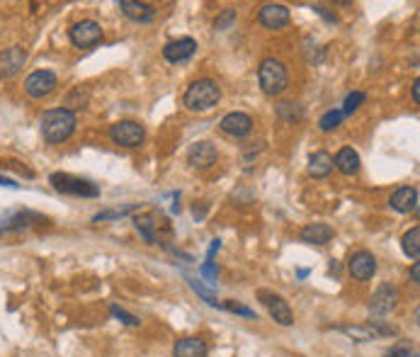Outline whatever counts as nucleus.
<instances>
[{"instance_id":"nucleus-1","label":"nucleus","mask_w":420,"mask_h":357,"mask_svg":"<svg viewBox=\"0 0 420 357\" xmlns=\"http://www.w3.org/2000/svg\"><path fill=\"white\" fill-rule=\"evenodd\" d=\"M42 136L49 144H64L66 139H71L75 131V112L68 107H59V110H47L39 122Z\"/></svg>"},{"instance_id":"nucleus-2","label":"nucleus","mask_w":420,"mask_h":357,"mask_svg":"<svg viewBox=\"0 0 420 357\" xmlns=\"http://www.w3.org/2000/svg\"><path fill=\"white\" fill-rule=\"evenodd\" d=\"M219 100H222V88H219L212 78L194 80V83L185 90V98H182L185 107H187V110H192V112L214 110V107L219 105Z\"/></svg>"},{"instance_id":"nucleus-3","label":"nucleus","mask_w":420,"mask_h":357,"mask_svg":"<svg viewBox=\"0 0 420 357\" xmlns=\"http://www.w3.org/2000/svg\"><path fill=\"white\" fill-rule=\"evenodd\" d=\"M258 83L263 88L265 95L275 98L282 95L289 88V73H287V66L277 59H265L258 68Z\"/></svg>"},{"instance_id":"nucleus-4","label":"nucleus","mask_w":420,"mask_h":357,"mask_svg":"<svg viewBox=\"0 0 420 357\" xmlns=\"http://www.w3.org/2000/svg\"><path fill=\"white\" fill-rule=\"evenodd\" d=\"M49 182L64 195H73V197H100V187L90 180H83V177L68 175V173H54L49 177Z\"/></svg>"},{"instance_id":"nucleus-5","label":"nucleus","mask_w":420,"mask_h":357,"mask_svg":"<svg viewBox=\"0 0 420 357\" xmlns=\"http://www.w3.org/2000/svg\"><path fill=\"white\" fill-rule=\"evenodd\" d=\"M143 136H146V131H143L139 122L124 119L110 126V139L115 141L117 146H124V149H136V146H141Z\"/></svg>"},{"instance_id":"nucleus-6","label":"nucleus","mask_w":420,"mask_h":357,"mask_svg":"<svg viewBox=\"0 0 420 357\" xmlns=\"http://www.w3.org/2000/svg\"><path fill=\"white\" fill-rule=\"evenodd\" d=\"M68 39H71V44L78 49L95 47V44L102 39L100 22H95V20H80V22H75L73 27L68 29Z\"/></svg>"},{"instance_id":"nucleus-7","label":"nucleus","mask_w":420,"mask_h":357,"mask_svg":"<svg viewBox=\"0 0 420 357\" xmlns=\"http://www.w3.org/2000/svg\"><path fill=\"white\" fill-rule=\"evenodd\" d=\"M56 83H59L56 73H51V71H34V73H29L27 80H24V93L34 100H42L54 93Z\"/></svg>"},{"instance_id":"nucleus-8","label":"nucleus","mask_w":420,"mask_h":357,"mask_svg":"<svg viewBox=\"0 0 420 357\" xmlns=\"http://www.w3.org/2000/svg\"><path fill=\"white\" fill-rule=\"evenodd\" d=\"M398 304V289L393 284H382L370 299V311L374 316H386L396 309Z\"/></svg>"},{"instance_id":"nucleus-9","label":"nucleus","mask_w":420,"mask_h":357,"mask_svg":"<svg viewBox=\"0 0 420 357\" xmlns=\"http://www.w3.org/2000/svg\"><path fill=\"white\" fill-rule=\"evenodd\" d=\"M258 299L265 306H268L270 316H273V319L277 321L280 326H291V323H294V316H291L289 304H287L284 299L280 297V294H273V292H265V289H260Z\"/></svg>"},{"instance_id":"nucleus-10","label":"nucleus","mask_w":420,"mask_h":357,"mask_svg":"<svg viewBox=\"0 0 420 357\" xmlns=\"http://www.w3.org/2000/svg\"><path fill=\"white\" fill-rule=\"evenodd\" d=\"M347 270L355 279L365 282V279H372L374 272H377V258L370 251H357L350 255V263H347Z\"/></svg>"},{"instance_id":"nucleus-11","label":"nucleus","mask_w":420,"mask_h":357,"mask_svg":"<svg viewBox=\"0 0 420 357\" xmlns=\"http://www.w3.org/2000/svg\"><path fill=\"white\" fill-rule=\"evenodd\" d=\"M217 146L209 144V141H197L187 153V163L192 168H197V170H207V168H212L217 163Z\"/></svg>"},{"instance_id":"nucleus-12","label":"nucleus","mask_w":420,"mask_h":357,"mask_svg":"<svg viewBox=\"0 0 420 357\" xmlns=\"http://www.w3.org/2000/svg\"><path fill=\"white\" fill-rule=\"evenodd\" d=\"M219 126H222L224 134L233 136V139H243V136H248L253 131V119L245 112H231V115L224 117Z\"/></svg>"},{"instance_id":"nucleus-13","label":"nucleus","mask_w":420,"mask_h":357,"mask_svg":"<svg viewBox=\"0 0 420 357\" xmlns=\"http://www.w3.org/2000/svg\"><path fill=\"white\" fill-rule=\"evenodd\" d=\"M258 20L263 27L268 29H282L289 24V10L284 5H277V3H270V5H263L258 13Z\"/></svg>"},{"instance_id":"nucleus-14","label":"nucleus","mask_w":420,"mask_h":357,"mask_svg":"<svg viewBox=\"0 0 420 357\" xmlns=\"http://www.w3.org/2000/svg\"><path fill=\"white\" fill-rule=\"evenodd\" d=\"M27 61V54H24L22 47H10L0 54V78H13V75L20 73V68Z\"/></svg>"},{"instance_id":"nucleus-15","label":"nucleus","mask_w":420,"mask_h":357,"mask_svg":"<svg viewBox=\"0 0 420 357\" xmlns=\"http://www.w3.org/2000/svg\"><path fill=\"white\" fill-rule=\"evenodd\" d=\"M194 51H197V42L189 37H182V39H175V42H168L166 47H163V56H166V61H171V64H180V61L192 59Z\"/></svg>"},{"instance_id":"nucleus-16","label":"nucleus","mask_w":420,"mask_h":357,"mask_svg":"<svg viewBox=\"0 0 420 357\" xmlns=\"http://www.w3.org/2000/svg\"><path fill=\"white\" fill-rule=\"evenodd\" d=\"M360 166H362L360 153L352 149V146H342V149L335 153V158H333V168H338L342 175H357Z\"/></svg>"},{"instance_id":"nucleus-17","label":"nucleus","mask_w":420,"mask_h":357,"mask_svg":"<svg viewBox=\"0 0 420 357\" xmlns=\"http://www.w3.org/2000/svg\"><path fill=\"white\" fill-rule=\"evenodd\" d=\"M391 207L398 214H411L418 212V190L416 187H398L391 195Z\"/></svg>"},{"instance_id":"nucleus-18","label":"nucleus","mask_w":420,"mask_h":357,"mask_svg":"<svg viewBox=\"0 0 420 357\" xmlns=\"http://www.w3.org/2000/svg\"><path fill=\"white\" fill-rule=\"evenodd\" d=\"M333 238V228L328 226V224H306L304 228H301V241L304 243H311V246H326L328 241Z\"/></svg>"},{"instance_id":"nucleus-19","label":"nucleus","mask_w":420,"mask_h":357,"mask_svg":"<svg viewBox=\"0 0 420 357\" xmlns=\"http://www.w3.org/2000/svg\"><path fill=\"white\" fill-rule=\"evenodd\" d=\"M120 8L122 13L129 20H134V22H151V20L156 17V8H153V5L136 3V0H122Z\"/></svg>"},{"instance_id":"nucleus-20","label":"nucleus","mask_w":420,"mask_h":357,"mask_svg":"<svg viewBox=\"0 0 420 357\" xmlns=\"http://www.w3.org/2000/svg\"><path fill=\"white\" fill-rule=\"evenodd\" d=\"M175 357H207L209 348L202 338H180L173 348Z\"/></svg>"},{"instance_id":"nucleus-21","label":"nucleus","mask_w":420,"mask_h":357,"mask_svg":"<svg viewBox=\"0 0 420 357\" xmlns=\"http://www.w3.org/2000/svg\"><path fill=\"white\" fill-rule=\"evenodd\" d=\"M39 221H44L42 214L17 212V214H10V217L5 219L3 224H0V228H3V231H17V228H27V226H32V224H39Z\"/></svg>"},{"instance_id":"nucleus-22","label":"nucleus","mask_w":420,"mask_h":357,"mask_svg":"<svg viewBox=\"0 0 420 357\" xmlns=\"http://www.w3.org/2000/svg\"><path fill=\"white\" fill-rule=\"evenodd\" d=\"M333 173V156L328 151H316L309 158V175L311 177H328Z\"/></svg>"},{"instance_id":"nucleus-23","label":"nucleus","mask_w":420,"mask_h":357,"mask_svg":"<svg viewBox=\"0 0 420 357\" xmlns=\"http://www.w3.org/2000/svg\"><path fill=\"white\" fill-rule=\"evenodd\" d=\"M134 226H136V231H139L148 243H158L156 233H153V228L158 226V224H156V214H139V217H134Z\"/></svg>"},{"instance_id":"nucleus-24","label":"nucleus","mask_w":420,"mask_h":357,"mask_svg":"<svg viewBox=\"0 0 420 357\" xmlns=\"http://www.w3.org/2000/svg\"><path fill=\"white\" fill-rule=\"evenodd\" d=\"M338 330H340V333H345L347 338L357 340V343L377 340V333H374V328L370 323H365V326H338Z\"/></svg>"},{"instance_id":"nucleus-25","label":"nucleus","mask_w":420,"mask_h":357,"mask_svg":"<svg viewBox=\"0 0 420 357\" xmlns=\"http://www.w3.org/2000/svg\"><path fill=\"white\" fill-rule=\"evenodd\" d=\"M401 248H403V253H406L408 258L418 263V258H420V226H413L411 231L403 233Z\"/></svg>"},{"instance_id":"nucleus-26","label":"nucleus","mask_w":420,"mask_h":357,"mask_svg":"<svg viewBox=\"0 0 420 357\" xmlns=\"http://www.w3.org/2000/svg\"><path fill=\"white\" fill-rule=\"evenodd\" d=\"M324 56H326V49L321 47L316 39H304V59L309 61V64H321L324 61Z\"/></svg>"},{"instance_id":"nucleus-27","label":"nucleus","mask_w":420,"mask_h":357,"mask_svg":"<svg viewBox=\"0 0 420 357\" xmlns=\"http://www.w3.org/2000/svg\"><path fill=\"white\" fill-rule=\"evenodd\" d=\"M277 115H280V119H284V122H299L301 107L296 105V102H282V105H277Z\"/></svg>"},{"instance_id":"nucleus-28","label":"nucleus","mask_w":420,"mask_h":357,"mask_svg":"<svg viewBox=\"0 0 420 357\" xmlns=\"http://www.w3.org/2000/svg\"><path fill=\"white\" fill-rule=\"evenodd\" d=\"M342 110H328L324 117H321V122H319V126L324 131H333V129H338L340 126V122H342Z\"/></svg>"},{"instance_id":"nucleus-29","label":"nucleus","mask_w":420,"mask_h":357,"mask_svg":"<svg viewBox=\"0 0 420 357\" xmlns=\"http://www.w3.org/2000/svg\"><path fill=\"white\" fill-rule=\"evenodd\" d=\"M187 282H189V287H192L194 292H197L199 297H202L204 302H207L209 306H222V304L217 302V294H214L212 289H207V287H204L202 282H197V279H194V277H187Z\"/></svg>"},{"instance_id":"nucleus-30","label":"nucleus","mask_w":420,"mask_h":357,"mask_svg":"<svg viewBox=\"0 0 420 357\" xmlns=\"http://www.w3.org/2000/svg\"><path fill=\"white\" fill-rule=\"evenodd\" d=\"M134 209H139V204H126L124 209H110V212H100V214H95L93 221L100 224V221H107V219H122V217H126L129 212H134Z\"/></svg>"},{"instance_id":"nucleus-31","label":"nucleus","mask_w":420,"mask_h":357,"mask_svg":"<svg viewBox=\"0 0 420 357\" xmlns=\"http://www.w3.org/2000/svg\"><path fill=\"white\" fill-rule=\"evenodd\" d=\"M110 311H112V316H115V319H120V321H122V323H126V326H134V328H136V326H141V321L136 319L134 314H129V311H124V309H122V306L112 304V306H110Z\"/></svg>"},{"instance_id":"nucleus-32","label":"nucleus","mask_w":420,"mask_h":357,"mask_svg":"<svg viewBox=\"0 0 420 357\" xmlns=\"http://www.w3.org/2000/svg\"><path fill=\"white\" fill-rule=\"evenodd\" d=\"M236 22V10H224L222 15L217 17V22H214V29H219V32H224V29H229L231 24Z\"/></svg>"},{"instance_id":"nucleus-33","label":"nucleus","mask_w":420,"mask_h":357,"mask_svg":"<svg viewBox=\"0 0 420 357\" xmlns=\"http://www.w3.org/2000/svg\"><path fill=\"white\" fill-rule=\"evenodd\" d=\"M365 100H367L365 93H350V95L345 98V110H342V115H352V112H355L357 107H360Z\"/></svg>"},{"instance_id":"nucleus-34","label":"nucleus","mask_w":420,"mask_h":357,"mask_svg":"<svg viewBox=\"0 0 420 357\" xmlns=\"http://www.w3.org/2000/svg\"><path fill=\"white\" fill-rule=\"evenodd\" d=\"M222 306L226 311H231V314H238V316H245V319H255V321H258V314H255L253 309H248V306H240V304H236V302H226V304H222Z\"/></svg>"},{"instance_id":"nucleus-35","label":"nucleus","mask_w":420,"mask_h":357,"mask_svg":"<svg viewBox=\"0 0 420 357\" xmlns=\"http://www.w3.org/2000/svg\"><path fill=\"white\" fill-rule=\"evenodd\" d=\"M386 357H413V350L408 348L406 343H398V345H393V348L389 350Z\"/></svg>"},{"instance_id":"nucleus-36","label":"nucleus","mask_w":420,"mask_h":357,"mask_svg":"<svg viewBox=\"0 0 420 357\" xmlns=\"http://www.w3.org/2000/svg\"><path fill=\"white\" fill-rule=\"evenodd\" d=\"M217 272H219V270L214 268V263H209V260L202 265V275L209 279V284H214V282H217Z\"/></svg>"},{"instance_id":"nucleus-37","label":"nucleus","mask_w":420,"mask_h":357,"mask_svg":"<svg viewBox=\"0 0 420 357\" xmlns=\"http://www.w3.org/2000/svg\"><path fill=\"white\" fill-rule=\"evenodd\" d=\"M314 10H316V13H319V15H324V17L328 20V22H335V15L328 13V10L324 8V5H314Z\"/></svg>"},{"instance_id":"nucleus-38","label":"nucleus","mask_w":420,"mask_h":357,"mask_svg":"<svg viewBox=\"0 0 420 357\" xmlns=\"http://www.w3.org/2000/svg\"><path fill=\"white\" fill-rule=\"evenodd\" d=\"M219 248H222V241H219V238H217V241H212V248H209V253H207V260H212V258H214V253H217Z\"/></svg>"},{"instance_id":"nucleus-39","label":"nucleus","mask_w":420,"mask_h":357,"mask_svg":"<svg viewBox=\"0 0 420 357\" xmlns=\"http://www.w3.org/2000/svg\"><path fill=\"white\" fill-rule=\"evenodd\" d=\"M413 100H416V105H420V80L418 78L413 80Z\"/></svg>"},{"instance_id":"nucleus-40","label":"nucleus","mask_w":420,"mask_h":357,"mask_svg":"<svg viewBox=\"0 0 420 357\" xmlns=\"http://www.w3.org/2000/svg\"><path fill=\"white\" fill-rule=\"evenodd\" d=\"M411 279H413V284H418V279H420V265L418 263H413V268H411Z\"/></svg>"},{"instance_id":"nucleus-41","label":"nucleus","mask_w":420,"mask_h":357,"mask_svg":"<svg viewBox=\"0 0 420 357\" xmlns=\"http://www.w3.org/2000/svg\"><path fill=\"white\" fill-rule=\"evenodd\" d=\"M0 185H5V187H13V190H15V187H20V185H17V182L8 180V177H3V175H0Z\"/></svg>"},{"instance_id":"nucleus-42","label":"nucleus","mask_w":420,"mask_h":357,"mask_svg":"<svg viewBox=\"0 0 420 357\" xmlns=\"http://www.w3.org/2000/svg\"><path fill=\"white\" fill-rule=\"evenodd\" d=\"M0 233H3V228H0Z\"/></svg>"}]
</instances>
